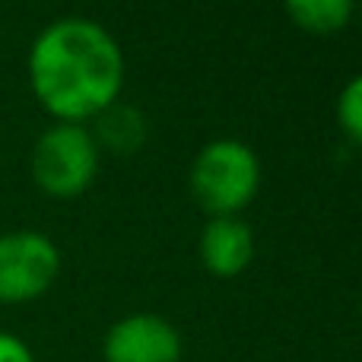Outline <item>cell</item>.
<instances>
[{
	"mask_svg": "<svg viewBox=\"0 0 362 362\" xmlns=\"http://www.w3.org/2000/svg\"><path fill=\"white\" fill-rule=\"evenodd\" d=\"M293 23L308 32H337L350 23L356 0H283Z\"/></svg>",
	"mask_w": 362,
	"mask_h": 362,
	"instance_id": "cell-8",
	"label": "cell"
},
{
	"mask_svg": "<svg viewBox=\"0 0 362 362\" xmlns=\"http://www.w3.org/2000/svg\"><path fill=\"white\" fill-rule=\"evenodd\" d=\"M32 95L57 121L83 124L112 108L124 86V54L102 23L86 16L51 19L25 57Z\"/></svg>",
	"mask_w": 362,
	"mask_h": 362,
	"instance_id": "cell-1",
	"label": "cell"
},
{
	"mask_svg": "<svg viewBox=\"0 0 362 362\" xmlns=\"http://www.w3.org/2000/svg\"><path fill=\"white\" fill-rule=\"evenodd\" d=\"M105 362H181V334L153 312H134L115 321L102 340Z\"/></svg>",
	"mask_w": 362,
	"mask_h": 362,
	"instance_id": "cell-5",
	"label": "cell"
},
{
	"mask_svg": "<svg viewBox=\"0 0 362 362\" xmlns=\"http://www.w3.org/2000/svg\"><path fill=\"white\" fill-rule=\"evenodd\" d=\"M261 187V163L242 140H213L194 156L191 191L213 216H235Z\"/></svg>",
	"mask_w": 362,
	"mask_h": 362,
	"instance_id": "cell-2",
	"label": "cell"
},
{
	"mask_svg": "<svg viewBox=\"0 0 362 362\" xmlns=\"http://www.w3.org/2000/svg\"><path fill=\"white\" fill-rule=\"evenodd\" d=\"M95 121H99V127H95L93 137H95V144H99V150L108 146V150H115V153H134L146 140L144 115L131 105H118V102H115V105L105 108Z\"/></svg>",
	"mask_w": 362,
	"mask_h": 362,
	"instance_id": "cell-7",
	"label": "cell"
},
{
	"mask_svg": "<svg viewBox=\"0 0 362 362\" xmlns=\"http://www.w3.org/2000/svg\"><path fill=\"white\" fill-rule=\"evenodd\" d=\"M0 362H35V353L19 334L0 331Z\"/></svg>",
	"mask_w": 362,
	"mask_h": 362,
	"instance_id": "cell-10",
	"label": "cell"
},
{
	"mask_svg": "<svg viewBox=\"0 0 362 362\" xmlns=\"http://www.w3.org/2000/svg\"><path fill=\"white\" fill-rule=\"evenodd\" d=\"M255 257V235L238 216H213L200 232V261L206 274L229 280L238 276Z\"/></svg>",
	"mask_w": 362,
	"mask_h": 362,
	"instance_id": "cell-6",
	"label": "cell"
},
{
	"mask_svg": "<svg viewBox=\"0 0 362 362\" xmlns=\"http://www.w3.org/2000/svg\"><path fill=\"white\" fill-rule=\"evenodd\" d=\"M32 178L48 197H80L99 175V144L86 124H51L32 146Z\"/></svg>",
	"mask_w": 362,
	"mask_h": 362,
	"instance_id": "cell-3",
	"label": "cell"
},
{
	"mask_svg": "<svg viewBox=\"0 0 362 362\" xmlns=\"http://www.w3.org/2000/svg\"><path fill=\"white\" fill-rule=\"evenodd\" d=\"M61 274V251L54 238L35 229L0 235V305H25L54 286Z\"/></svg>",
	"mask_w": 362,
	"mask_h": 362,
	"instance_id": "cell-4",
	"label": "cell"
},
{
	"mask_svg": "<svg viewBox=\"0 0 362 362\" xmlns=\"http://www.w3.org/2000/svg\"><path fill=\"white\" fill-rule=\"evenodd\" d=\"M337 121L350 140L362 146V74L353 76L337 99Z\"/></svg>",
	"mask_w": 362,
	"mask_h": 362,
	"instance_id": "cell-9",
	"label": "cell"
}]
</instances>
